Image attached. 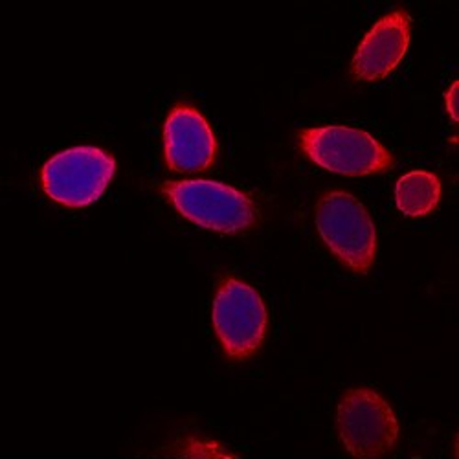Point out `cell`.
<instances>
[{
  "label": "cell",
  "instance_id": "3957f363",
  "mask_svg": "<svg viewBox=\"0 0 459 459\" xmlns=\"http://www.w3.org/2000/svg\"><path fill=\"white\" fill-rule=\"evenodd\" d=\"M320 239L355 274H368L375 263L377 232L366 206L348 191L324 194L315 210Z\"/></svg>",
  "mask_w": 459,
  "mask_h": 459
},
{
  "label": "cell",
  "instance_id": "8992f818",
  "mask_svg": "<svg viewBox=\"0 0 459 459\" xmlns=\"http://www.w3.org/2000/svg\"><path fill=\"white\" fill-rule=\"evenodd\" d=\"M336 432L340 443L355 454H380L397 445L401 425L385 397L359 386L343 392L338 401Z\"/></svg>",
  "mask_w": 459,
  "mask_h": 459
},
{
  "label": "cell",
  "instance_id": "5b68a950",
  "mask_svg": "<svg viewBox=\"0 0 459 459\" xmlns=\"http://www.w3.org/2000/svg\"><path fill=\"white\" fill-rule=\"evenodd\" d=\"M117 160L100 147L82 145L57 152L41 169V186L54 203L80 210L96 203L110 184Z\"/></svg>",
  "mask_w": 459,
  "mask_h": 459
},
{
  "label": "cell",
  "instance_id": "52a82bcc",
  "mask_svg": "<svg viewBox=\"0 0 459 459\" xmlns=\"http://www.w3.org/2000/svg\"><path fill=\"white\" fill-rule=\"evenodd\" d=\"M217 159V140L203 114L177 103L164 122V160L175 173H203Z\"/></svg>",
  "mask_w": 459,
  "mask_h": 459
},
{
  "label": "cell",
  "instance_id": "9c48e42d",
  "mask_svg": "<svg viewBox=\"0 0 459 459\" xmlns=\"http://www.w3.org/2000/svg\"><path fill=\"white\" fill-rule=\"evenodd\" d=\"M443 186L436 173L410 171L395 186V204L408 217L430 215L441 203Z\"/></svg>",
  "mask_w": 459,
  "mask_h": 459
},
{
  "label": "cell",
  "instance_id": "6da1fadb",
  "mask_svg": "<svg viewBox=\"0 0 459 459\" xmlns=\"http://www.w3.org/2000/svg\"><path fill=\"white\" fill-rule=\"evenodd\" d=\"M212 324L224 357L232 362H247L255 357L266 338L269 311L257 289L226 274L215 287Z\"/></svg>",
  "mask_w": 459,
  "mask_h": 459
},
{
  "label": "cell",
  "instance_id": "ba28073f",
  "mask_svg": "<svg viewBox=\"0 0 459 459\" xmlns=\"http://www.w3.org/2000/svg\"><path fill=\"white\" fill-rule=\"evenodd\" d=\"M411 35V17L399 8L386 13L364 35L351 61V75L360 83L385 80L403 61Z\"/></svg>",
  "mask_w": 459,
  "mask_h": 459
},
{
  "label": "cell",
  "instance_id": "277c9868",
  "mask_svg": "<svg viewBox=\"0 0 459 459\" xmlns=\"http://www.w3.org/2000/svg\"><path fill=\"white\" fill-rule=\"evenodd\" d=\"M296 142L305 159L338 175L368 177L390 171L395 166V157L385 145L355 127L301 129Z\"/></svg>",
  "mask_w": 459,
  "mask_h": 459
},
{
  "label": "cell",
  "instance_id": "30bf717a",
  "mask_svg": "<svg viewBox=\"0 0 459 459\" xmlns=\"http://www.w3.org/2000/svg\"><path fill=\"white\" fill-rule=\"evenodd\" d=\"M455 89H457V82H454L448 89V92L445 94V103H446V110L450 114V118L454 122H457V117H455Z\"/></svg>",
  "mask_w": 459,
  "mask_h": 459
},
{
  "label": "cell",
  "instance_id": "7a4b0ae2",
  "mask_svg": "<svg viewBox=\"0 0 459 459\" xmlns=\"http://www.w3.org/2000/svg\"><path fill=\"white\" fill-rule=\"evenodd\" d=\"M168 203L189 222L217 234H241L257 224V206L243 191L213 180H169Z\"/></svg>",
  "mask_w": 459,
  "mask_h": 459
}]
</instances>
